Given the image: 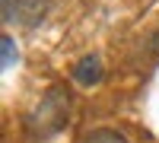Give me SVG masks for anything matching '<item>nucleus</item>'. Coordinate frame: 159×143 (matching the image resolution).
Listing matches in <instances>:
<instances>
[{"label": "nucleus", "instance_id": "nucleus-5", "mask_svg": "<svg viewBox=\"0 0 159 143\" xmlns=\"http://www.w3.org/2000/svg\"><path fill=\"white\" fill-rule=\"evenodd\" d=\"M143 51L150 54V60H159V29L147 38V42H143Z\"/></svg>", "mask_w": 159, "mask_h": 143}, {"label": "nucleus", "instance_id": "nucleus-3", "mask_svg": "<svg viewBox=\"0 0 159 143\" xmlns=\"http://www.w3.org/2000/svg\"><path fill=\"white\" fill-rule=\"evenodd\" d=\"M83 143H127V137L118 134V131H111V127H96L92 134H86Z\"/></svg>", "mask_w": 159, "mask_h": 143}, {"label": "nucleus", "instance_id": "nucleus-1", "mask_svg": "<svg viewBox=\"0 0 159 143\" xmlns=\"http://www.w3.org/2000/svg\"><path fill=\"white\" fill-rule=\"evenodd\" d=\"M48 10H51V0H3V22L35 29L45 22Z\"/></svg>", "mask_w": 159, "mask_h": 143}, {"label": "nucleus", "instance_id": "nucleus-2", "mask_svg": "<svg viewBox=\"0 0 159 143\" xmlns=\"http://www.w3.org/2000/svg\"><path fill=\"white\" fill-rule=\"evenodd\" d=\"M73 80L80 86H96L102 80V60L96 54H86V57H80L73 64Z\"/></svg>", "mask_w": 159, "mask_h": 143}, {"label": "nucleus", "instance_id": "nucleus-4", "mask_svg": "<svg viewBox=\"0 0 159 143\" xmlns=\"http://www.w3.org/2000/svg\"><path fill=\"white\" fill-rule=\"evenodd\" d=\"M0 48H3V67H13V64L19 60V51H16V45H13V38L3 35L0 38Z\"/></svg>", "mask_w": 159, "mask_h": 143}]
</instances>
